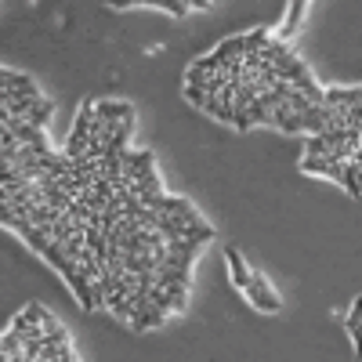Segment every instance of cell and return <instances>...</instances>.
<instances>
[{"instance_id": "obj_5", "label": "cell", "mask_w": 362, "mask_h": 362, "mask_svg": "<svg viewBox=\"0 0 362 362\" xmlns=\"http://www.w3.org/2000/svg\"><path fill=\"white\" fill-rule=\"evenodd\" d=\"M163 322H167V312H160L156 305H148V300L131 312V326L134 329H153V326H163Z\"/></svg>"}, {"instance_id": "obj_1", "label": "cell", "mask_w": 362, "mask_h": 362, "mask_svg": "<svg viewBox=\"0 0 362 362\" xmlns=\"http://www.w3.org/2000/svg\"><path fill=\"white\" fill-rule=\"evenodd\" d=\"M247 300L254 308H261V312H268V315H276V312H283V300H279V293L272 290V283L261 276V272H254L250 276V283H247Z\"/></svg>"}, {"instance_id": "obj_8", "label": "cell", "mask_w": 362, "mask_h": 362, "mask_svg": "<svg viewBox=\"0 0 362 362\" xmlns=\"http://www.w3.org/2000/svg\"><path fill=\"white\" fill-rule=\"evenodd\" d=\"M203 109L214 116V119H221V124H232V98H218V95H210L206 102H203Z\"/></svg>"}, {"instance_id": "obj_2", "label": "cell", "mask_w": 362, "mask_h": 362, "mask_svg": "<svg viewBox=\"0 0 362 362\" xmlns=\"http://www.w3.org/2000/svg\"><path fill=\"white\" fill-rule=\"evenodd\" d=\"M90 119H95V102H83V109L76 112V124H73V134L66 141V156L69 160H80L87 153V131H90Z\"/></svg>"}, {"instance_id": "obj_4", "label": "cell", "mask_w": 362, "mask_h": 362, "mask_svg": "<svg viewBox=\"0 0 362 362\" xmlns=\"http://www.w3.org/2000/svg\"><path fill=\"white\" fill-rule=\"evenodd\" d=\"M225 257H228V268H232V283L239 290H247L250 276H254V268L243 261V254H239V247H225Z\"/></svg>"}, {"instance_id": "obj_6", "label": "cell", "mask_w": 362, "mask_h": 362, "mask_svg": "<svg viewBox=\"0 0 362 362\" xmlns=\"http://www.w3.org/2000/svg\"><path fill=\"white\" fill-rule=\"evenodd\" d=\"M0 225H8V228L18 232V235H25L29 228H33V225H29V218L22 214V210H15L11 203H0Z\"/></svg>"}, {"instance_id": "obj_10", "label": "cell", "mask_w": 362, "mask_h": 362, "mask_svg": "<svg viewBox=\"0 0 362 362\" xmlns=\"http://www.w3.org/2000/svg\"><path fill=\"white\" fill-rule=\"evenodd\" d=\"M47 116H51V102H47V98H40V102H37L33 109L25 112V124H33V127H40V131H44Z\"/></svg>"}, {"instance_id": "obj_12", "label": "cell", "mask_w": 362, "mask_h": 362, "mask_svg": "<svg viewBox=\"0 0 362 362\" xmlns=\"http://www.w3.org/2000/svg\"><path fill=\"white\" fill-rule=\"evenodd\" d=\"M243 40V54H250V51H261L272 37H268V29H254V33H247V37H239Z\"/></svg>"}, {"instance_id": "obj_14", "label": "cell", "mask_w": 362, "mask_h": 362, "mask_svg": "<svg viewBox=\"0 0 362 362\" xmlns=\"http://www.w3.org/2000/svg\"><path fill=\"white\" fill-rule=\"evenodd\" d=\"M185 98H189L192 105H199V109H203V102H206L210 95H206V90H203V87H192V83H185Z\"/></svg>"}, {"instance_id": "obj_13", "label": "cell", "mask_w": 362, "mask_h": 362, "mask_svg": "<svg viewBox=\"0 0 362 362\" xmlns=\"http://www.w3.org/2000/svg\"><path fill=\"white\" fill-rule=\"evenodd\" d=\"M329 145L322 141V134H308V156H326Z\"/></svg>"}, {"instance_id": "obj_11", "label": "cell", "mask_w": 362, "mask_h": 362, "mask_svg": "<svg viewBox=\"0 0 362 362\" xmlns=\"http://www.w3.org/2000/svg\"><path fill=\"white\" fill-rule=\"evenodd\" d=\"M305 8H308V0H293V4H290V15H286V25H283V37H290L293 29L300 25V18H305Z\"/></svg>"}, {"instance_id": "obj_7", "label": "cell", "mask_w": 362, "mask_h": 362, "mask_svg": "<svg viewBox=\"0 0 362 362\" xmlns=\"http://www.w3.org/2000/svg\"><path fill=\"white\" fill-rule=\"evenodd\" d=\"M210 54H214L221 66H225V62H235V58H243V40H239V37H228V40H221Z\"/></svg>"}, {"instance_id": "obj_3", "label": "cell", "mask_w": 362, "mask_h": 362, "mask_svg": "<svg viewBox=\"0 0 362 362\" xmlns=\"http://www.w3.org/2000/svg\"><path fill=\"white\" fill-rule=\"evenodd\" d=\"M95 116L109 119V124H124V119H134V105L131 102H95Z\"/></svg>"}, {"instance_id": "obj_9", "label": "cell", "mask_w": 362, "mask_h": 362, "mask_svg": "<svg viewBox=\"0 0 362 362\" xmlns=\"http://www.w3.org/2000/svg\"><path fill=\"white\" fill-rule=\"evenodd\" d=\"M341 181L351 199H358V156L355 160H344V170H341Z\"/></svg>"}, {"instance_id": "obj_15", "label": "cell", "mask_w": 362, "mask_h": 362, "mask_svg": "<svg viewBox=\"0 0 362 362\" xmlns=\"http://www.w3.org/2000/svg\"><path fill=\"white\" fill-rule=\"evenodd\" d=\"M348 334L358 344V305H351V312H348Z\"/></svg>"}]
</instances>
